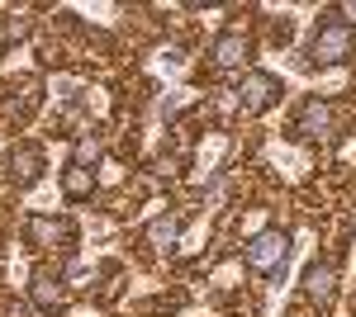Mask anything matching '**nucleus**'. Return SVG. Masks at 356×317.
I'll list each match as a JSON object with an SVG mask.
<instances>
[{
	"label": "nucleus",
	"mask_w": 356,
	"mask_h": 317,
	"mask_svg": "<svg viewBox=\"0 0 356 317\" xmlns=\"http://www.w3.org/2000/svg\"><path fill=\"white\" fill-rule=\"evenodd\" d=\"M352 57H356V24L337 19V15H323V24L309 38V67H342Z\"/></svg>",
	"instance_id": "1"
},
{
	"label": "nucleus",
	"mask_w": 356,
	"mask_h": 317,
	"mask_svg": "<svg viewBox=\"0 0 356 317\" xmlns=\"http://www.w3.org/2000/svg\"><path fill=\"white\" fill-rule=\"evenodd\" d=\"M243 261H247L252 275H280L285 261H290V232H280V228L257 232V237L243 246Z\"/></svg>",
	"instance_id": "2"
},
{
	"label": "nucleus",
	"mask_w": 356,
	"mask_h": 317,
	"mask_svg": "<svg viewBox=\"0 0 356 317\" xmlns=\"http://www.w3.org/2000/svg\"><path fill=\"white\" fill-rule=\"evenodd\" d=\"M24 241L33 251H72L76 246V228L67 218H48V213H29L24 218Z\"/></svg>",
	"instance_id": "3"
},
{
	"label": "nucleus",
	"mask_w": 356,
	"mask_h": 317,
	"mask_svg": "<svg viewBox=\"0 0 356 317\" xmlns=\"http://www.w3.org/2000/svg\"><path fill=\"white\" fill-rule=\"evenodd\" d=\"M280 95H285V85L271 71H247L238 80V105H243V114H266L271 105H280Z\"/></svg>",
	"instance_id": "4"
},
{
	"label": "nucleus",
	"mask_w": 356,
	"mask_h": 317,
	"mask_svg": "<svg viewBox=\"0 0 356 317\" xmlns=\"http://www.w3.org/2000/svg\"><path fill=\"white\" fill-rule=\"evenodd\" d=\"M290 137L295 142H328L332 137V105L328 100H304L300 114H295V123H290Z\"/></svg>",
	"instance_id": "5"
},
{
	"label": "nucleus",
	"mask_w": 356,
	"mask_h": 317,
	"mask_svg": "<svg viewBox=\"0 0 356 317\" xmlns=\"http://www.w3.org/2000/svg\"><path fill=\"white\" fill-rule=\"evenodd\" d=\"M29 298H33L43 313H67V303H72V293H67V284H62V275L48 270V265L33 270V280H29Z\"/></svg>",
	"instance_id": "6"
},
{
	"label": "nucleus",
	"mask_w": 356,
	"mask_h": 317,
	"mask_svg": "<svg viewBox=\"0 0 356 317\" xmlns=\"http://www.w3.org/2000/svg\"><path fill=\"white\" fill-rule=\"evenodd\" d=\"M247 57H252V38H247L243 28H223L219 38L209 43V62H214L219 71H233V67H243Z\"/></svg>",
	"instance_id": "7"
},
{
	"label": "nucleus",
	"mask_w": 356,
	"mask_h": 317,
	"mask_svg": "<svg viewBox=\"0 0 356 317\" xmlns=\"http://www.w3.org/2000/svg\"><path fill=\"white\" fill-rule=\"evenodd\" d=\"M304 293L318 303V308H328L332 298H337V265L332 261H314L304 270Z\"/></svg>",
	"instance_id": "8"
},
{
	"label": "nucleus",
	"mask_w": 356,
	"mask_h": 317,
	"mask_svg": "<svg viewBox=\"0 0 356 317\" xmlns=\"http://www.w3.org/2000/svg\"><path fill=\"white\" fill-rule=\"evenodd\" d=\"M5 171H10V180H19V185H33V180L43 175V147H33V142H19V147L5 157Z\"/></svg>",
	"instance_id": "9"
},
{
	"label": "nucleus",
	"mask_w": 356,
	"mask_h": 317,
	"mask_svg": "<svg viewBox=\"0 0 356 317\" xmlns=\"http://www.w3.org/2000/svg\"><path fill=\"white\" fill-rule=\"evenodd\" d=\"M90 194H95V171L67 161V166H62V199H67V204H81Z\"/></svg>",
	"instance_id": "10"
},
{
	"label": "nucleus",
	"mask_w": 356,
	"mask_h": 317,
	"mask_svg": "<svg viewBox=\"0 0 356 317\" xmlns=\"http://www.w3.org/2000/svg\"><path fill=\"white\" fill-rule=\"evenodd\" d=\"M143 237H147V246H152V251H171V246L181 241V218H176V213H162V218H152Z\"/></svg>",
	"instance_id": "11"
},
{
	"label": "nucleus",
	"mask_w": 356,
	"mask_h": 317,
	"mask_svg": "<svg viewBox=\"0 0 356 317\" xmlns=\"http://www.w3.org/2000/svg\"><path fill=\"white\" fill-rule=\"evenodd\" d=\"M100 157H105V142H100V137H81L76 152H72V161H76V166H90V171H95Z\"/></svg>",
	"instance_id": "12"
},
{
	"label": "nucleus",
	"mask_w": 356,
	"mask_h": 317,
	"mask_svg": "<svg viewBox=\"0 0 356 317\" xmlns=\"http://www.w3.org/2000/svg\"><path fill=\"white\" fill-rule=\"evenodd\" d=\"M24 28H15V24H0V57H5V48H10V38H19Z\"/></svg>",
	"instance_id": "13"
},
{
	"label": "nucleus",
	"mask_w": 356,
	"mask_h": 317,
	"mask_svg": "<svg viewBox=\"0 0 356 317\" xmlns=\"http://www.w3.org/2000/svg\"><path fill=\"white\" fill-rule=\"evenodd\" d=\"M342 15H352V19H356V5H342Z\"/></svg>",
	"instance_id": "14"
}]
</instances>
